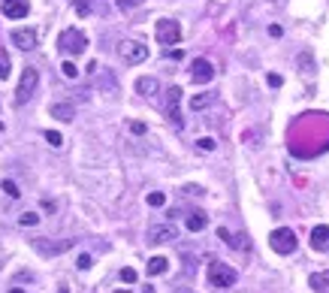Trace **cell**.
<instances>
[{
    "instance_id": "cell-1",
    "label": "cell",
    "mask_w": 329,
    "mask_h": 293,
    "mask_svg": "<svg viewBox=\"0 0 329 293\" xmlns=\"http://www.w3.org/2000/svg\"><path fill=\"white\" fill-rule=\"evenodd\" d=\"M57 48H60L63 54H82V51L88 48V36H85L82 30H76V27H67V30L57 36Z\"/></svg>"
},
{
    "instance_id": "cell-2",
    "label": "cell",
    "mask_w": 329,
    "mask_h": 293,
    "mask_svg": "<svg viewBox=\"0 0 329 293\" xmlns=\"http://www.w3.org/2000/svg\"><path fill=\"white\" fill-rule=\"evenodd\" d=\"M36 85H39V70H36V67H27V70L21 73V79H18V88H15V103H18V106H24V103L33 97Z\"/></svg>"
},
{
    "instance_id": "cell-3",
    "label": "cell",
    "mask_w": 329,
    "mask_h": 293,
    "mask_svg": "<svg viewBox=\"0 0 329 293\" xmlns=\"http://www.w3.org/2000/svg\"><path fill=\"white\" fill-rule=\"evenodd\" d=\"M269 245H272L275 254H293L296 245H299V239H296V233H293L290 227H278V230H272Z\"/></svg>"
},
{
    "instance_id": "cell-4",
    "label": "cell",
    "mask_w": 329,
    "mask_h": 293,
    "mask_svg": "<svg viewBox=\"0 0 329 293\" xmlns=\"http://www.w3.org/2000/svg\"><path fill=\"white\" fill-rule=\"evenodd\" d=\"M239 281V275H236V269H230L227 263H209V284L212 287H233Z\"/></svg>"
},
{
    "instance_id": "cell-5",
    "label": "cell",
    "mask_w": 329,
    "mask_h": 293,
    "mask_svg": "<svg viewBox=\"0 0 329 293\" xmlns=\"http://www.w3.org/2000/svg\"><path fill=\"white\" fill-rule=\"evenodd\" d=\"M154 36H157L160 45H175L181 39V24L172 21V18H160L157 27H154Z\"/></svg>"
},
{
    "instance_id": "cell-6",
    "label": "cell",
    "mask_w": 329,
    "mask_h": 293,
    "mask_svg": "<svg viewBox=\"0 0 329 293\" xmlns=\"http://www.w3.org/2000/svg\"><path fill=\"white\" fill-rule=\"evenodd\" d=\"M118 54H121L124 64L136 67V64H142V61L148 57V45H142V42H136V39H124V42L118 45Z\"/></svg>"
},
{
    "instance_id": "cell-7",
    "label": "cell",
    "mask_w": 329,
    "mask_h": 293,
    "mask_svg": "<svg viewBox=\"0 0 329 293\" xmlns=\"http://www.w3.org/2000/svg\"><path fill=\"white\" fill-rule=\"evenodd\" d=\"M190 79H193V85H209V82L215 79V67H212V61L196 57V61L190 64Z\"/></svg>"
},
{
    "instance_id": "cell-8",
    "label": "cell",
    "mask_w": 329,
    "mask_h": 293,
    "mask_svg": "<svg viewBox=\"0 0 329 293\" xmlns=\"http://www.w3.org/2000/svg\"><path fill=\"white\" fill-rule=\"evenodd\" d=\"M178 106H181V88L172 85V88L166 91V115H169V121L181 130V112H178Z\"/></svg>"
},
{
    "instance_id": "cell-9",
    "label": "cell",
    "mask_w": 329,
    "mask_h": 293,
    "mask_svg": "<svg viewBox=\"0 0 329 293\" xmlns=\"http://www.w3.org/2000/svg\"><path fill=\"white\" fill-rule=\"evenodd\" d=\"M172 239H178V230L172 224H154V227H148V242L151 245H166Z\"/></svg>"
},
{
    "instance_id": "cell-10",
    "label": "cell",
    "mask_w": 329,
    "mask_h": 293,
    "mask_svg": "<svg viewBox=\"0 0 329 293\" xmlns=\"http://www.w3.org/2000/svg\"><path fill=\"white\" fill-rule=\"evenodd\" d=\"M9 39H12L18 48H24V51L36 48V42H39V36H36V30H33V27H15Z\"/></svg>"
},
{
    "instance_id": "cell-11",
    "label": "cell",
    "mask_w": 329,
    "mask_h": 293,
    "mask_svg": "<svg viewBox=\"0 0 329 293\" xmlns=\"http://www.w3.org/2000/svg\"><path fill=\"white\" fill-rule=\"evenodd\" d=\"M27 0H3V15L6 18H12V21H18V18H24L27 15Z\"/></svg>"
},
{
    "instance_id": "cell-12",
    "label": "cell",
    "mask_w": 329,
    "mask_h": 293,
    "mask_svg": "<svg viewBox=\"0 0 329 293\" xmlns=\"http://www.w3.org/2000/svg\"><path fill=\"white\" fill-rule=\"evenodd\" d=\"M311 248H314V251H323V254L329 251V227L326 224H317V227L311 230Z\"/></svg>"
},
{
    "instance_id": "cell-13",
    "label": "cell",
    "mask_w": 329,
    "mask_h": 293,
    "mask_svg": "<svg viewBox=\"0 0 329 293\" xmlns=\"http://www.w3.org/2000/svg\"><path fill=\"white\" fill-rule=\"evenodd\" d=\"M48 115L57 118V121H73L76 118V106L73 103H51L48 106Z\"/></svg>"
},
{
    "instance_id": "cell-14",
    "label": "cell",
    "mask_w": 329,
    "mask_h": 293,
    "mask_svg": "<svg viewBox=\"0 0 329 293\" xmlns=\"http://www.w3.org/2000/svg\"><path fill=\"white\" fill-rule=\"evenodd\" d=\"M136 91H139L142 97H157L160 82H157L154 76H142V79H136Z\"/></svg>"
},
{
    "instance_id": "cell-15",
    "label": "cell",
    "mask_w": 329,
    "mask_h": 293,
    "mask_svg": "<svg viewBox=\"0 0 329 293\" xmlns=\"http://www.w3.org/2000/svg\"><path fill=\"white\" fill-rule=\"evenodd\" d=\"M212 103H215V94H212V91H203V94H193V97H190V109H193V112H203V109H209Z\"/></svg>"
},
{
    "instance_id": "cell-16",
    "label": "cell",
    "mask_w": 329,
    "mask_h": 293,
    "mask_svg": "<svg viewBox=\"0 0 329 293\" xmlns=\"http://www.w3.org/2000/svg\"><path fill=\"white\" fill-rule=\"evenodd\" d=\"M187 230L190 233H200V230H206V224H209V215H203V212H193V215H187Z\"/></svg>"
},
{
    "instance_id": "cell-17",
    "label": "cell",
    "mask_w": 329,
    "mask_h": 293,
    "mask_svg": "<svg viewBox=\"0 0 329 293\" xmlns=\"http://www.w3.org/2000/svg\"><path fill=\"white\" fill-rule=\"evenodd\" d=\"M169 269V260L166 257H151L148 260V275H163Z\"/></svg>"
},
{
    "instance_id": "cell-18",
    "label": "cell",
    "mask_w": 329,
    "mask_h": 293,
    "mask_svg": "<svg viewBox=\"0 0 329 293\" xmlns=\"http://www.w3.org/2000/svg\"><path fill=\"white\" fill-rule=\"evenodd\" d=\"M73 245V239H67V242H60V245H45V242H36V251H42V254H60V251H67Z\"/></svg>"
},
{
    "instance_id": "cell-19",
    "label": "cell",
    "mask_w": 329,
    "mask_h": 293,
    "mask_svg": "<svg viewBox=\"0 0 329 293\" xmlns=\"http://www.w3.org/2000/svg\"><path fill=\"white\" fill-rule=\"evenodd\" d=\"M308 284H311L314 290H326V287H329V269H326V272H314V275L308 278Z\"/></svg>"
},
{
    "instance_id": "cell-20",
    "label": "cell",
    "mask_w": 329,
    "mask_h": 293,
    "mask_svg": "<svg viewBox=\"0 0 329 293\" xmlns=\"http://www.w3.org/2000/svg\"><path fill=\"white\" fill-rule=\"evenodd\" d=\"M0 191H3L9 200H18V197H21V191H18V185H15L12 179H3V182H0Z\"/></svg>"
},
{
    "instance_id": "cell-21",
    "label": "cell",
    "mask_w": 329,
    "mask_h": 293,
    "mask_svg": "<svg viewBox=\"0 0 329 293\" xmlns=\"http://www.w3.org/2000/svg\"><path fill=\"white\" fill-rule=\"evenodd\" d=\"M299 67H302V73H305V76H311V73H314V57H311V51H302V54H299Z\"/></svg>"
},
{
    "instance_id": "cell-22",
    "label": "cell",
    "mask_w": 329,
    "mask_h": 293,
    "mask_svg": "<svg viewBox=\"0 0 329 293\" xmlns=\"http://www.w3.org/2000/svg\"><path fill=\"white\" fill-rule=\"evenodd\" d=\"M97 85H100V88H109L112 94H115V88H118V85H115V76H112L109 70H103V73H100V79H97Z\"/></svg>"
},
{
    "instance_id": "cell-23",
    "label": "cell",
    "mask_w": 329,
    "mask_h": 293,
    "mask_svg": "<svg viewBox=\"0 0 329 293\" xmlns=\"http://www.w3.org/2000/svg\"><path fill=\"white\" fill-rule=\"evenodd\" d=\"M45 142H48L51 148H60V145H63V136H60L57 130H45Z\"/></svg>"
},
{
    "instance_id": "cell-24",
    "label": "cell",
    "mask_w": 329,
    "mask_h": 293,
    "mask_svg": "<svg viewBox=\"0 0 329 293\" xmlns=\"http://www.w3.org/2000/svg\"><path fill=\"white\" fill-rule=\"evenodd\" d=\"M148 206H154V209L166 206V194H160V191H151V194H148Z\"/></svg>"
},
{
    "instance_id": "cell-25",
    "label": "cell",
    "mask_w": 329,
    "mask_h": 293,
    "mask_svg": "<svg viewBox=\"0 0 329 293\" xmlns=\"http://www.w3.org/2000/svg\"><path fill=\"white\" fill-rule=\"evenodd\" d=\"M18 224L21 227H33V224H39V215L36 212H24V215H18Z\"/></svg>"
},
{
    "instance_id": "cell-26",
    "label": "cell",
    "mask_w": 329,
    "mask_h": 293,
    "mask_svg": "<svg viewBox=\"0 0 329 293\" xmlns=\"http://www.w3.org/2000/svg\"><path fill=\"white\" fill-rule=\"evenodd\" d=\"M60 73H63L67 79H76V76H79V67H76L73 61H63V64H60Z\"/></svg>"
},
{
    "instance_id": "cell-27",
    "label": "cell",
    "mask_w": 329,
    "mask_h": 293,
    "mask_svg": "<svg viewBox=\"0 0 329 293\" xmlns=\"http://www.w3.org/2000/svg\"><path fill=\"white\" fill-rule=\"evenodd\" d=\"M230 248H236V251H245V248H248V236H245V233L233 236V239H230Z\"/></svg>"
},
{
    "instance_id": "cell-28",
    "label": "cell",
    "mask_w": 329,
    "mask_h": 293,
    "mask_svg": "<svg viewBox=\"0 0 329 293\" xmlns=\"http://www.w3.org/2000/svg\"><path fill=\"white\" fill-rule=\"evenodd\" d=\"M91 3H94V0H76V3H73V6H76V15H82V18L91 15Z\"/></svg>"
},
{
    "instance_id": "cell-29",
    "label": "cell",
    "mask_w": 329,
    "mask_h": 293,
    "mask_svg": "<svg viewBox=\"0 0 329 293\" xmlns=\"http://www.w3.org/2000/svg\"><path fill=\"white\" fill-rule=\"evenodd\" d=\"M196 148L200 151H215V139L212 136H203V139H196Z\"/></svg>"
},
{
    "instance_id": "cell-30",
    "label": "cell",
    "mask_w": 329,
    "mask_h": 293,
    "mask_svg": "<svg viewBox=\"0 0 329 293\" xmlns=\"http://www.w3.org/2000/svg\"><path fill=\"white\" fill-rule=\"evenodd\" d=\"M136 278H139V275H136V269H130V266H127V269H121V281H124V284H136Z\"/></svg>"
},
{
    "instance_id": "cell-31",
    "label": "cell",
    "mask_w": 329,
    "mask_h": 293,
    "mask_svg": "<svg viewBox=\"0 0 329 293\" xmlns=\"http://www.w3.org/2000/svg\"><path fill=\"white\" fill-rule=\"evenodd\" d=\"M76 266L85 272V269H91L94 266V260H91V254H79V260H76Z\"/></svg>"
},
{
    "instance_id": "cell-32",
    "label": "cell",
    "mask_w": 329,
    "mask_h": 293,
    "mask_svg": "<svg viewBox=\"0 0 329 293\" xmlns=\"http://www.w3.org/2000/svg\"><path fill=\"white\" fill-rule=\"evenodd\" d=\"M0 79H9V57L0 51Z\"/></svg>"
},
{
    "instance_id": "cell-33",
    "label": "cell",
    "mask_w": 329,
    "mask_h": 293,
    "mask_svg": "<svg viewBox=\"0 0 329 293\" xmlns=\"http://www.w3.org/2000/svg\"><path fill=\"white\" fill-rule=\"evenodd\" d=\"M139 3H142V0H115V6H118V9H136Z\"/></svg>"
},
{
    "instance_id": "cell-34",
    "label": "cell",
    "mask_w": 329,
    "mask_h": 293,
    "mask_svg": "<svg viewBox=\"0 0 329 293\" xmlns=\"http://www.w3.org/2000/svg\"><path fill=\"white\" fill-rule=\"evenodd\" d=\"M266 82H269L272 88H281V85H284V79H281L278 73H269V76H266Z\"/></svg>"
},
{
    "instance_id": "cell-35",
    "label": "cell",
    "mask_w": 329,
    "mask_h": 293,
    "mask_svg": "<svg viewBox=\"0 0 329 293\" xmlns=\"http://www.w3.org/2000/svg\"><path fill=\"white\" fill-rule=\"evenodd\" d=\"M145 130H148V127H145L142 121H133V124H130V133H136V136H142Z\"/></svg>"
},
{
    "instance_id": "cell-36",
    "label": "cell",
    "mask_w": 329,
    "mask_h": 293,
    "mask_svg": "<svg viewBox=\"0 0 329 293\" xmlns=\"http://www.w3.org/2000/svg\"><path fill=\"white\" fill-rule=\"evenodd\" d=\"M184 194H187V197H200V194H203V188H200V185H187V188H184Z\"/></svg>"
},
{
    "instance_id": "cell-37",
    "label": "cell",
    "mask_w": 329,
    "mask_h": 293,
    "mask_svg": "<svg viewBox=\"0 0 329 293\" xmlns=\"http://www.w3.org/2000/svg\"><path fill=\"white\" fill-rule=\"evenodd\" d=\"M218 239H224V242L230 245V239H233V233H230L227 227H218Z\"/></svg>"
},
{
    "instance_id": "cell-38",
    "label": "cell",
    "mask_w": 329,
    "mask_h": 293,
    "mask_svg": "<svg viewBox=\"0 0 329 293\" xmlns=\"http://www.w3.org/2000/svg\"><path fill=\"white\" fill-rule=\"evenodd\" d=\"M166 57H172V61H181V57H184V51H181V48H169V51H166Z\"/></svg>"
},
{
    "instance_id": "cell-39",
    "label": "cell",
    "mask_w": 329,
    "mask_h": 293,
    "mask_svg": "<svg viewBox=\"0 0 329 293\" xmlns=\"http://www.w3.org/2000/svg\"><path fill=\"white\" fill-rule=\"evenodd\" d=\"M9 293H24V290H21V287H12V290H9Z\"/></svg>"
},
{
    "instance_id": "cell-40",
    "label": "cell",
    "mask_w": 329,
    "mask_h": 293,
    "mask_svg": "<svg viewBox=\"0 0 329 293\" xmlns=\"http://www.w3.org/2000/svg\"><path fill=\"white\" fill-rule=\"evenodd\" d=\"M60 293H70V290H67V287H60Z\"/></svg>"
},
{
    "instance_id": "cell-41",
    "label": "cell",
    "mask_w": 329,
    "mask_h": 293,
    "mask_svg": "<svg viewBox=\"0 0 329 293\" xmlns=\"http://www.w3.org/2000/svg\"><path fill=\"white\" fill-rule=\"evenodd\" d=\"M115 293H130V290H115Z\"/></svg>"
}]
</instances>
